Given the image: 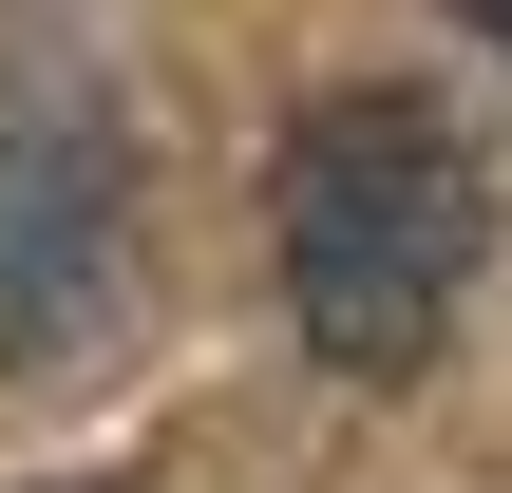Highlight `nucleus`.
<instances>
[{
    "label": "nucleus",
    "instance_id": "nucleus-1",
    "mask_svg": "<svg viewBox=\"0 0 512 493\" xmlns=\"http://www.w3.org/2000/svg\"><path fill=\"white\" fill-rule=\"evenodd\" d=\"M266 266H285L304 361L418 380V361L456 342L475 266H494V152H475L437 95H399V76L304 95L285 152H266Z\"/></svg>",
    "mask_w": 512,
    "mask_h": 493
},
{
    "label": "nucleus",
    "instance_id": "nucleus-2",
    "mask_svg": "<svg viewBox=\"0 0 512 493\" xmlns=\"http://www.w3.org/2000/svg\"><path fill=\"white\" fill-rule=\"evenodd\" d=\"M133 304V95L76 0H0V361L57 380Z\"/></svg>",
    "mask_w": 512,
    "mask_h": 493
},
{
    "label": "nucleus",
    "instance_id": "nucleus-3",
    "mask_svg": "<svg viewBox=\"0 0 512 493\" xmlns=\"http://www.w3.org/2000/svg\"><path fill=\"white\" fill-rule=\"evenodd\" d=\"M437 19H456V38H475V57H512V0H437Z\"/></svg>",
    "mask_w": 512,
    "mask_h": 493
}]
</instances>
